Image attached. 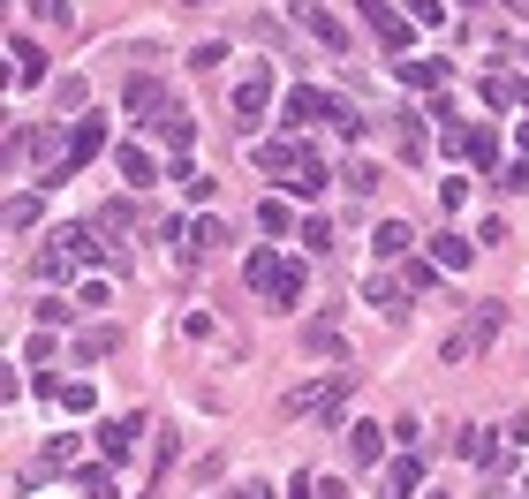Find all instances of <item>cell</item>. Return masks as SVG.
Returning a JSON list of instances; mask_svg holds the SVG:
<instances>
[{
    "instance_id": "21",
    "label": "cell",
    "mask_w": 529,
    "mask_h": 499,
    "mask_svg": "<svg viewBox=\"0 0 529 499\" xmlns=\"http://www.w3.org/2000/svg\"><path fill=\"white\" fill-rule=\"evenodd\" d=\"M416 477H424L416 462H393V469H386V484H378V499H409V492H416Z\"/></svg>"
},
{
    "instance_id": "39",
    "label": "cell",
    "mask_w": 529,
    "mask_h": 499,
    "mask_svg": "<svg viewBox=\"0 0 529 499\" xmlns=\"http://www.w3.org/2000/svg\"><path fill=\"white\" fill-rule=\"evenodd\" d=\"M522 144H529V121H522Z\"/></svg>"
},
{
    "instance_id": "32",
    "label": "cell",
    "mask_w": 529,
    "mask_h": 499,
    "mask_svg": "<svg viewBox=\"0 0 529 499\" xmlns=\"http://www.w3.org/2000/svg\"><path fill=\"white\" fill-rule=\"evenodd\" d=\"M439 205H446V212L469 205V182H461V174H446V182H439Z\"/></svg>"
},
{
    "instance_id": "15",
    "label": "cell",
    "mask_w": 529,
    "mask_h": 499,
    "mask_svg": "<svg viewBox=\"0 0 529 499\" xmlns=\"http://www.w3.org/2000/svg\"><path fill=\"white\" fill-rule=\"evenodd\" d=\"M280 190H295V197H318V190H325V159H318V152H303V167H295L288 182H280Z\"/></svg>"
},
{
    "instance_id": "11",
    "label": "cell",
    "mask_w": 529,
    "mask_h": 499,
    "mask_svg": "<svg viewBox=\"0 0 529 499\" xmlns=\"http://www.w3.org/2000/svg\"><path fill=\"white\" fill-rule=\"evenodd\" d=\"M242 280H250L257 295H273L280 288V258H273V250H250V258H242Z\"/></svg>"
},
{
    "instance_id": "2",
    "label": "cell",
    "mask_w": 529,
    "mask_h": 499,
    "mask_svg": "<svg viewBox=\"0 0 529 499\" xmlns=\"http://www.w3.org/2000/svg\"><path fill=\"white\" fill-rule=\"evenodd\" d=\"M499 326H507V303H477V310H469V318H461L454 333H446V348H439V356H446V363H469V356H484V348L499 341Z\"/></svg>"
},
{
    "instance_id": "34",
    "label": "cell",
    "mask_w": 529,
    "mask_h": 499,
    "mask_svg": "<svg viewBox=\"0 0 529 499\" xmlns=\"http://www.w3.org/2000/svg\"><path fill=\"white\" fill-rule=\"evenodd\" d=\"M303 250H318V258H325V250H333V227H325V220H303Z\"/></svg>"
},
{
    "instance_id": "26",
    "label": "cell",
    "mask_w": 529,
    "mask_h": 499,
    "mask_svg": "<svg viewBox=\"0 0 529 499\" xmlns=\"http://www.w3.org/2000/svg\"><path fill=\"white\" fill-rule=\"evenodd\" d=\"M84 99H91V84H84V76H61V84H53V106H61V114H76Z\"/></svg>"
},
{
    "instance_id": "9",
    "label": "cell",
    "mask_w": 529,
    "mask_h": 499,
    "mask_svg": "<svg viewBox=\"0 0 529 499\" xmlns=\"http://www.w3.org/2000/svg\"><path fill=\"white\" fill-rule=\"evenodd\" d=\"M280 114H288V129H295V121H318V114H333V121H341L348 106H333L325 91H288V106H280Z\"/></svg>"
},
{
    "instance_id": "18",
    "label": "cell",
    "mask_w": 529,
    "mask_h": 499,
    "mask_svg": "<svg viewBox=\"0 0 529 499\" xmlns=\"http://www.w3.org/2000/svg\"><path fill=\"white\" fill-rule=\"evenodd\" d=\"M439 273H446L439 258H409V265H401V288H409V295H424V288H439Z\"/></svg>"
},
{
    "instance_id": "3",
    "label": "cell",
    "mask_w": 529,
    "mask_h": 499,
    "mask_svg": "<svg viewBox=\"0 0 529 499\" xmlns=\"http://www.w3.org/2000/svg\"><path fill=\"white\" fill-rule=\"evenodd\" d=\"M265 106H273V69H265V61H250V69L235 76V129H257V121H265Z\"/></svg>"
},
{
    "instance_id": "30",
    "label": "cell",
    "mask_w": 529,
    "mask_h": 499,
    "mask_svg": "<svg viewBox=\"0 0 529 499\" xmlns=\"http://www.w3.org/2000/svg\"><path fill=\"white\" fill-rule=\"evenodd\" d=\"M106 348H114V326H91V333H84V341H76V356H84V363H91V356H106Z\"/></svg>"
},
{
    "instance_id": "29",
    "label": "cell",
    "mask_w": 529,
    "mask_h": 499,
    "mask_svg": "<svg viewBox=\"0 0 529 499\" xmlns=\"http://www.w3.org/2000/svg\"><path fill=\"white\" fill-rule=\"evenodd\" d=\"M220 242H227L220 220H197V227H189V250H220Z\"/></svg>"
},
{
    "instance_id": "7",
    "label": "cell",
    "mask_w": 529,
    "mask_h": 499,
    "mask_svg": "<svg viewBox=\"0 0 529 499\" xmlns=\"http://www.w3.org/2000/svg\"><path fill=\"white\" fill-rule=\"evenodd\" d=\"M99 144H106V129H99V121H76V137H69V159H61V167H53V182H69V174L84 167V159L99 152Z\"/></svg>"
},
{
    "instance_id": "14",
    "label": "cell",
    "mask_w": 529,
    "mask_h": 499,
    "mask_svg": "<svg viewBox=\"0 0 529 499\" xmlns=\"http://www.w3.org/2000/svg\"><path fill=\"white\" fill-rule=\"evenodd\" d=\"M401 295H409V288H401V280H386V273H371V280H363V303H378L386 318H401Z\"/></svg>"
},
{
    "instance_id": "6",
    "label": "cell",
    "mask_w": 529,
    "mask_h": 499,
    "mask_svg": "<svg viewBox=\"0 0 529 499\" xmlns=\"http://www.w3.org/2000/svg\"><path fill=\"white\" fill-rule=\"evenodd\" d=\"M137 439H144V416H106V424H99V454H106V462H129Z\"/></svg>"
},
{
    "instance_id": "35",
    "label": "cell",
    "mask_w": 529,
    "mask_h": 499,
    "mask_svg": "<svg viewBox=\"0 0 529 499\" xmlns=\"http://www.w3.org/2000/svg\"><path fill=\"white\" fill-rule=\"evenodd\" d=\"M257 227H265V235H288V205H280V197H273V205L257 212Z\"/></svg>"
},
{
    "instance_id": "28",
    "label": "cell",
    "mask_w": 529,
    "mask_h": 499,
    "mask_svg": "<svg viewBox=\"0 0 529 499\" xmlns=\"http://www.w3.org/2000/svg\"><path fill=\"white\" fill-rule=\"evenodd\" d=\"M341 182H348L356 197H371V190H378V167H371V159H348V174H341Z\"/></svg>"
},
{
    "instance_id": "20",
    "label": "cell",
    "mask_w": 529,
    "mask_h": 499,
    "mask_svg": "<svg viewBox=\"0 0 529 499\" xmlns=\"http://www.w3.org/2000/svg\"><path fill=\"white\" fill-rule=\"evenodd\" d=\"M114 167L129 174L137 190H144V182H152V174H159V167H152V152H137V144H121V152H114Z\"/></svg>"
},
{
    "instance_id": "4",
    "label": "cell",
    "mask_w": 529,
    "mask_h": 499,
    "mask_svg": "<svg viewBox=\"0 0 529 499\" xmlns=\"http://www.w3.org/2000/svg\"><path fill=\"white\" fill-rule=\"evenodd\" d=\"M288 8H295V23H303L310 38H325L333 53H348V23L333 16V8H318V0H288Z\"/></svg>"
},
{
    "instance_id": "10",
    "label": "cell",
    "mask_w": 529,
    "mask_h": 499,
    "mask_svg": "<svg viewBox=\"0 0 529 499\" xmlns=\"http://www.w3.org/2000/svg\"><path fill=\"white\" fill-rule=\"evenodd\" d=\"M348 462H386V439H378V424H348Z\"/></svg>"
},
{
    "instance_id": "31",
    "label": "cell",
    "mask_w": 529,
    "mask_h": 499,
    "mask_svg": "<svg viewBox=\"0 0 529 499\" xmlns=\"http://www.w3.org/2000/svg\"><path fill=\"white\" fill-rule=\"evenodd\" d=\"M401 84L424 91V84H439V69H431V61H401Z\"/></svg>"
},
{
    "instance_id": "22",
    "label": "cell",
    "mask_w": 529,
    "mask_h": 499,
    "mask_svg": "<svg viewBox=\"0 0 529 499\" xmlns=\"http://www.w3.org/2000/svg\"><path fill=\"white\" fill-rule=\"evenodd\" d=\"M46 394H53V401H61V409H69V416H84V409H91V401H99V394H91V386H84V379H69V386H53V379H46Z\"/></svg>"
},
{
    "instance_id": "13",
    "label": "cell",
    "mask_w": 529,
    "mask_h": 499,
    "mask_svg": "<svg viewBox=\"0 0 529 499\" xmlns=\"http://www.w3.org/2000/svg\"><path fill=\"white\" fill-rule=\"evenodd\" d=\"M461 159L469 167H499V137L492 129H461Z\"/></svg>"
},
{
    "instance_id": "1",
    "label": "cell",
    "mask_w": 529,
    "mask_h": 499,
    "mask_svg": "<svg viewBox=\"0 0 529 499\" xmlns=\"http://www.w3.org/2000/svg\"><path fill=\"white\" fill-rule=\"evenodd\" d=\"M348 394H356V379H348V371H325V379H303V386H288V416H303V424H341Z\"/></svg>"
},
{
    "instance_id": "33",
    "label": "cell",
    "mask_w": 529,
    "mask_h": 499,
    "mask_svg": "<svg viewBox=\"0 0 529 499\" xmlns=\"http://www.w3.org/2000/svg\"><path fill=\"white\" fill-rule=\"evenodd\" d=\"M38 220V197H8V227H16V235H23V227H31Z\"/></svg>"
},
{
    "instance_id": "5",
    "label": "cell",
    "mask_w": 529,
    "mask_h": 499,
    "mask_svg": "<svg viewBox=\"0 0 529 499\" xmlns=\"http://www.w3.org/2000/svg\"><path fill=\"white\" fill-rule=\"evenodd\" d=\"M152 137L167 144V152H189V144H197V121H189V106H167V99H159V106H152Z\"/></svg>"
},
{
    "instance_id": "8",
    "label": "cell",
    "mask_w": 529,
    "mask_h": 499,
    "mask_svg": "<svg viewBox=\"0 0 529 499\" xmlns=\"http://www.w3.org/2000/svg\"><path fill=\"white\" fill-rule=\"evenodd\" d=\"M8 61H16V84L31 91V84H46V53H38V38H8Z\"/></svg>"
},
{
    "instance_id": "16",
    "label": "cell",
    "mask_w": 529,
    "mask_h": 499,
    "mask_svg": "<svg viewBox=\"0 0 529 499\" xmlns=\"http://www.w3.org/2000/svg\"><path fill=\"white\" fill-rule=\"evenodd\" d=\"M303 288H310V273H303V265H280V288H273V310H295V303H303Z\"/></svg>"
},
{
    "instance_id": "36",
    "label": "cell",
    "mask_w": 529,
    "mask_h": 499,
    "mask_svg": "<svg viewBox=\"0 0 529 499\" xmlns=\"http://www.w3.org/2000/svg\"><path fill=\"white\" fill-rule=\"evenodd\" d=\"M499 190H514V197H529V159H522V167H507V174H499Z\"/></svg>"
},
{
    "instance_id": "23",
    "label": "cell",
    "mask_w": 529,
    "mask_h": 499,
    "mask_svg": "<svg viewBox=\"0 0 529 499\" xmlns=\"http://www.w3.org/2000/svg\"><path fill=\"white\" fill-rule=\"evenodd\" d=\"M76 484H84V499H114V492H121V484H114V462H91Z\"/></svg>"
},
{
    "instance_id": "38",
    "label": "cell",
    "mask_w": 529,
    "mask_h": 499,
    "mask_svg": "<svg viewBox=\"0 0 529 499\" xmlns=\"http://www.w3.org/2000/svg\"><path fill=\"white\" fill-rule=\"evenodd\" d=\"M182 8H205V0H182Z\"/></svg>"
},
{
    "instance_id": "12",
    "label": "cell",
    "mask_w": 529,
    "mask_h": 499,
    "mask_svg": "<svg viewBox=\"0 0 529 499\" xmlns=\"http://www.w3.org/2000/svg\"><path fill=\"white\" fill-rule=\"evenodd\" d=\"M431 258H439L446 273H461V265L477 258V242H469V235H431Z\"/></svg>"
},
{
    "instance_id": "25",
    "label": "cell",
    "mask_w": 529,
    "mask_h": 499,
    "mask_svg": "<svg viewBox=\"0 0 529 499\" xmlns=\"http://www.w3.org/2000/svg\"><path fill=\"white\" fill-rule=\"evenodd\" d=\"M461 454H469V462H492V454H499V431H461Z\"/></svg>"
},
{
    "instance_id": "24",
    "label": "cell",
    "mask_w": 529,
    "mask_h": 499,
    "mask_svg": "<svg viewBox=\"0 0 529 499\" xmlns=\"http://www.w3.org/2000/svg\"><path fill=\"white\" fill-rule=\"evenodd\" d=\"M69 265H76L69 250H38V258H31V273H38V280H53V288H61V280H69Z\"/></svg>"
},
{
    "instance_id": "27",
    "label": "cell",
    "mask_w": 529,
    "mask_h": 499,
    "mask_svg": "<svg viewBox=\"0 0 529 499\" xmlns=\"http://www.w3.org/2000/svg\"><path fill=\"white\" fill-rule=\"evenodd\" d=\"M31 16H38V23H53V31H69L76 8H69V0H31Z\"/></svg>"
},
{
    "instance_id": "37",
    "label": "cell",
    "mask_w": 529,
    "mask_h": 499,
    "mask_svg": "<svg viewBox=\"0 0 529 499\" xmlns=\"http://www.w3.org/2000/svg\"><path fill=\"white\" fill-rule=\"evenodd\" d=\"M227 499H273V492H265V484H235Z\"/></svg>"
},
{
    "instance_id": "19",
    "label": "cell",
    "mask_w": 529,
    "mask_h": 499,
    "mask_svg": "<svg viewBox=\"0 0 529 499\" xmlns=\"http://www.w3.org/2000/svg\"><path fill=\"white\" fill-rule=\"evenodd\" d=\"M409 227H401V220H386V227H378V235H371V250H378V258H409Z\"/></svg>"
},
{
    "instance_id": "17",
    "label": "cell",
    "mask_w": 529,
    "mask_h": 499,
    "mask_svg": "<svg viewBox=\"0 0 529 499\" xmlns=\"http://www.w3.org/2000/svg\"><path fill=\"white\" fill-rule=\"evenodd\" d=\"M53 242H61V250H69L76 265H99V235H91V227H61Z\"/></svg>"
}]
</instances>
